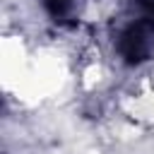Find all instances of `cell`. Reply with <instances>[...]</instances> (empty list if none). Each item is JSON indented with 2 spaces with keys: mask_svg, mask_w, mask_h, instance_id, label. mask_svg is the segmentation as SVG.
I'll list each match as a JSON object with an SVG mask.
<instances>
[{
  "mask_svg": "<svg viewBox=\"0 0 154 154\" xmlns=\"http://www.w3.org/2000/svg\"><path fill=\"white\" fill-rule=\"evenodd\" d=\"M113 46L128 65L154 55V0H130L113 22Z\"/></svg>",
  "mask_w": 154,
  "mask_h": 154,
  "instance_id": "obj_1",
  "label": "cell"
},
{
  "mask_svg": "<svg viewBox=\"0 0 154 154\" xmlns=\"http://www.w3.org/2000/svg\"><path fill=\"white\" fill-rule=\"evenodd\" d=\"M43 5L55 22H70L79 10V0H43Z\"/></svg>",
  "mask_w": 154,
  "mask_h": 154,
  "instance_id": "obj_2",
  "label": "cell"
}]
</instances>
